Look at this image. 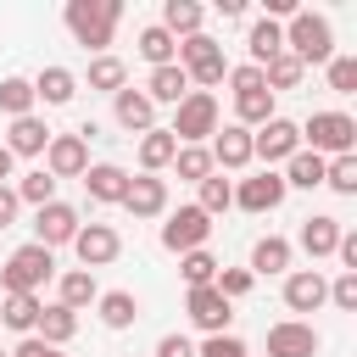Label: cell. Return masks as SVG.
Instances as JSON below:
<instances>
[{"mask_svg":"<svg viewBox=\"0 0 357 357\" xmlns=\"http://www.w3.org/2000/svg\"><path fill=\"white\" fill-rule=\"evenodd\" d=\"M17 201H28V206H50V201H56V178H50L45 167L22 173V184H17Z\"/></svg>","mask_w":357,"mask_h":357,"instance_id":"obj_39","label":"cell"},{"mask_svg":"<svg viewBox=\"0 0 357 357\" xmlns=\"http://www.w3.org/2000/svg\"><path fill=\"white\" fill-rule=\"evenodd\" d=\"M0 357H11V351H0Z\"/></svg>","mask_w":357,"mask_h":357,"instance_id":"obj_53","label":"cell"},{"mask_svg":"<svg viewBox=\"0 0 357 357\" xmlns=\"http://www.w3.org/2000/svg\"><path fill=\"white\" fill-rule=\"evenodd\" d=\"M335 245H340V218H329V212H312V218L301 223V251L318 262V257H335Z\"/></svg>","mask_w":357,"mask_h":357,"instance_id":"obj_20","label":"cell"},{"mask_svg":"<svg viewBox=\"0 0 357 357\" xmlns=\"http://www.w3.org/2000/svg\"><path fill=\"white\" fill-rule=\"evenodd\" d=\"M195 357H245V340L240 335H206V346Z\"/></svg>","mask_w":357,"mask_h":357,"instance_id":"obj_45","label":"cell"},{"mask_svg":"<svg viewBox=\"0 0 357 357\" xmlns=\"http://www.w3.org/2000/svg\"><path fill=\"white\" fill-rule=\"evenodd\" d=\"M234 117H240V128H245V123L262 128V123L273 117V95H268V89H245V95H234Z\"/></svg>","mask_w":357,"mask_h":357,"instance_id":"obj_36","label":"cell"},{"mask_svg":"<svg viewBox=\"0 0 357 357\" xmlns=\"http://www.w3.org/2000/svg\"><path fill=\"white\" fill-rule=\"evenodd\" d=\"M195 206H201L206 218L229 212V206H234V184H229V178H218V173H206V178H201V201H195Z\"/></svg>","mask_w":357,"mask_h":357,"instance_id":"obj_37","label":"cell"},{"mask_svg":"<svg viewBox=\"0 0 357 357\" xmlns=\"http://www.w3.org/2000/svg\"><path fill=\"white\" fill-rule=\"evenodd\" d=\"M17 206H22V201H17V190H6V184H0V229H11Z\"/></svg>","mask_w":357,"mask_h":357,"instance_id":"obj_49","label":"cell"},{"mask_svg":"<svg viewBox=\"0 0 357 357\" xmlns=\"http://www.w3.org/2000/svg\"><path fill=\"white\" fill-rule=\"evenodd\" d=\"M50 273H56V251H45L39 240H28V245H17L11 262L0 268V290H6V296H33Z\"/></svg>","mask_w":357,"mask_h":357,"instance_id":"obj_2","label":"cell"},{"mask_svg":"<svg viewBox=\"0 0 357 357\" xmlns=\"http://www.w3.org/2000/svg\"><path fill=\"white\" fill-rule=\"evenodd\" d=\"M84 190H89V201H100V206H123V195H128V173L117 167V162H95V167H84Z\"/></svg>","mask_w":357,"mask_h":357,"instance_id":"obj_17","label":"cell"},{"mask_svg":"<svg viewBox=\"0 0 357 357\" xmlns=\"http://www.w3.org/2000/svg\"><path fill=\"white\" fill-rule=\"evenodd\" d=\"M73 95H78V73L73 67H45L33 78V100H45V106H67Z\"/></svg>","mask_w":357,"mask_h":357,"instance_id":"obj_22","label":"cell"},{"mask_svg":"<svg viewBox=\"0 0 357 357\" xmlns=\"http://www.w3.org/2000/svg\"><path fill=\"white\" fill-rule=\"evenodd\" d=\"M89 301H100V284H95V273H84V268L61 273V284H56V307L78 312V307H89Z\"/></svg>","mask_w":357,"mask_h":357,"instance_id":"obj_24","label":"cell"},{"mask_svg":"<svg viewBox=\"0 0 357 357\" xmlns=\"http://www.w3.org/2000/svg\"><path fill=\"white\" fill-rule=\"evenodd\" d=\"M184 312H190V324L195 329H206V335H229V301L218 296V284H195L190 290V301H184Z\"/></svg>","mask_w":357,"mask_h":357,"instance_id":"obj_11","label":"cell"},{"mask_svg":"<svg viewBox=\"0 0 357 357\" xmlns=\"http://www.w3.org/2000/svg\"><path fill=\"white\" fill-rule=\"evenodd\" d=\"M139 56H145L151 67H173V61H178V39L162 33V28H145V33H139Z\"/></svg>","mask_w":357,"mask_h":357,"instance_id":"obj_33","label":"cell"},{"mask_svg":"<svg viewBox=\"0 0 357 357\" xmlns=\"http://www.w3.org/2000/svg\"><path fill=\"white\" fill-rule=\"evenodd\" d=\"M178 268H184L190 290H195V284H212V279H218V262H212V251H184V257H178Z\"/></svg>","mask_w":357,"mask_h":357,"instance_id":"obj_42","label":"cell"},{"mask_svg":"<svg viewBox=\"0 0 357 357\" xmlns=\"http://www.w3.org/2000/svg\"><path fill=\"white\" fill-rule=\"evenodd\" d=\"M190 95V78H184V67L173 61V67H151V84H145V100L156 106V100H167V106H178Z\"/></svg>","mask_w":357,"mask_h":357,"instance_id":"obj_23","label":"cell"},{"mask_svg":"<svg viewBox=\"0 0 357 357\" xmlns=\"http://www.w3.org/2000/svg\"><path fill=\"white\" fill-rule=\"evenodd\" d=\"M212 284H218V296H223V301H234V296H245V290H251V273H245V268H223Z\"/></svg>","mask_w":357,"mask_h":357,"instance_id":"obj_44","label":"cell"},{"mask_svg":"<svg viewBox=\"0 0 357 357\" xmlns=\"http://www.w3.org/2000/svg\"><path fill=\"white\" fill-rule=\"evenodd\" d=\"M45 357H61V351H56V346H50V351H45Z\"/></svg>","mask_w":357,"mask_h":357,"instance_id":"obj_52","label":"cell"},{"mask_svg":"<svg viewBox=\"0 0 357 357\" xmlns=\"http://www.w3.org/2000/svg\"><path fill=\"white\" fill-rule=\"evenodd\" d=\"M173 167H178V178H190V184H201L206 173H218V167H212V151H201V145H178Z\"/></svg>","mask_w":357,"mask_h":357,"instance_id":"obj_38","label":"cell"},{"mask_svg":"<svg viewBox=\"0 0 357 357\" xmlns=\"http://www.w3.org/2000/svg\"><path fill=\"white\" fill-rule=\"evenodd\" d=\"M123 78H128V67H123L117 56H95V61H89V89H112V95H117Z\"/></svg>","mask_w":357,"mask_h":357,"instance_id":"obj_40","label":"cell"},{"mask_svg":"<svg viewBox=\"0 0 357 357\" xmlns=\"http://www.w3.org/2000/svg\"><path fill=\"white\" fill-rule=\"evenodd\" d=\"M178 67H184V78H190V84H201V89L229 78L223 45H218V39H206V33H190V39L178 45Z\"/></svg>","mask_w":357,"mask_h":357,"instance_id":"obj_5","label":"cell"},{"mask_svg":"<svg viewBox=\"0 0 357 357\" xmlns=\"http://www.w3.org/2000/svg\"><path fill=\"white\" fill-rule=\"evenodd\" d=\"M84 167H89L84 134H50V145H45V173H50V178H84Z\"/></svg>","mask_w":357,"mask_h":357,"instance_id":"obj_10","label":"cell"},{"mask_svg":"<svg viewBox=\"0 0 357 357\" xmlns=\"http://www.w3.org/2000/svg\"><path fill=\"white\" fill-rule=\"evenodd\" d=\"M156 357H195V346H190L184 335H162V340H156Z\"/></svg>","mask_w":357,"mask_h":357,"instance_id":"obj_48","label":"cell"},{"mask_svg":"<svg viewBox=\"0 0 357 357\" xmlns=\"http://www.w3.org/2000/svg\"><path fill=\"white\" fill-rule=\"evenodd\" d=\"M173 156H178V139H173L167 128H145V134H139V167H145V173H162Z\"/></svg>","mask_w":357,"mask_h":357,"instance_id":"obj_26","label":"cell"},{"mask_svg":"<svg viewBox=\"0 0 357 357\" xmlns=\"http://www.w3.org/2000/svg\"><path fill=\"white\" fill-rule=\"evenodd\" d=\"M318 329L312 324H296V318H284V324H273L268 329V357H318Z\"/></svg>","mask_w":357,"mask_h":357,"instance_id":"obj_13","label":"cell"},{"mask_svg":"<svg viewBox=\"0 0 357 357\" xmlns=\"http://www.w3.org/2000/svg\"><path fill=\"white\" fill-rule=\"evenodd\" d=\"M229 84H234V95H245V89H268V84H262V67H251V61H245V67H229Z\"/></svg>","mask_w":357,"mask_h":357,"instance_id":"obj_47","label":"cell"},{"mask_svg":"<svg viewBox=\"0 0 357 357\" xmlns=\"http://www.w3.org/2000/svg\"><path fill=\"white\" fill-rule=\"evenodd\" d=\"M112 117H117V128H128V134H145V128H156V106H151L139 89H117V100H112Z\"/></svg>","mask_w":357,"mask_h":357,"instance_id":"obj_18","label":"cell"},{"mask_svg":"<svg viewBox=\"0 0 357 357\" xmlns=\"http://www.w3.org/2000/svg\"><path fill=\"white\" fill-rule=\"evenodd\" d=\"M11 167H17V156H11L6 145H0V178H11Z\"/></svg>","mask_w":357,"mask_h":357,"instance_id":"obj_51","label":"cell"},{"mask_svg":"<svg viewBox=\"0 0 357 357\" xmlns=\"http://www.w3.org/2000/svg\"><path fill=\"white\" fill-rule=\"evenodd\" d=\"M95 307H100V324H106V329H128V324L139 318V301H134L128 290H106Z\"/></svg>","mask_w":357,"mask_h":357,"instance_id":"obj_31","label":"cell"},{"mask_svg":"<svg viewBox=\"0 0 357 357\" xmlns=\"http://www.w3.org/2000/svg\"><path fill=\"white\" fill-rule=\"evenodd\" d=\"M0 324L33 335V324H39V296H0Z\"/></svg>","mask_w":357,"mask_h":357,"instance_id":"obj_32","label":"cell"},{"mask_svg":"<svg viewBox=\"0 0 357 357\" xmlns=\"http://www.w3.org/2000/svg\"><path fill=\"white\" fill-rule=\"evenodd\" d=\"M324 184H329L335 195H357V156H335V162H324Z\"/></svg>","mask_w":357,"mask_h":357,"instance_id":"obj_41","label":"cell"},{"mask_svg":"<svg viewBox=\"0 0 357 357\" xmlns=\"http://www.w3.org/2000/svg\"><path fill=\"white\" fill-rule=\"evenodd\" d=\"M245 50H251V67H268L279 50H284V28L279 22H251V33H245Z\"/></svg>","mask_w":357,"mask_h":357,"instance_id":"obj_25","label":"cell"},{"mask_svg":"<svg viewBox=\"0 0 357 357\" xmlns=\"http://www.w3.org/2000/svg\"><path fill=\"white\" fill-rule=\"evenodd\" d=\"M251 162V128H240V123H229V128H218V139H212V167H245Z\"/></svg>","mask_w":357,"mask_h":357,"instance_id":"obj_19","label":"cell"},{"mask_svg":"<svg viewBox=\"0 0 357 357\" xmlns=\"http://www.w3.org/2000/svg\"><path fill=\"white\" fill-rule=\"evenodd\" d=\"M279 201H284V178L273 167H262L257 178H240L234 184V206H245V212H273Z\"/></svg>","mask_w":357,"mask_h":357,"instance_id":"obj_14","label":"cell"},{"mask_svg":"<svg viewBox=\"0 0 357 357\" xmlns=\"http://www.w3.org/2000/svg\"><path fill=\"white\" fill-rule=\"evenodd\" d=\"M84 223H78V212L67 206V201H50V206H39V218H33V234H39V245L45 251H56V245H73V234H78Z\"/></svg>","mask_w":357,"mask_h":357,"instance_id":"obj_12","label":"cell"},{"mask_svg":"<svg viewBox=\"0 0 357 357\" xmlns=\"http://www.w3.org/2000/svg\"><path fill=\"white\" fill-rule=\"evenodd\" d=\"M206 234H212V218H206L201 206H178V212L162 223V245L178 251V257H184V251H201Z\"/></svg>","mask_w":357,"mask_h":357,"instance_id":"obj_8","label":"cell"},{"mask_svg":"<svg viewBox=\"0 0 357 357\" xmlns=\"http://www.w3.org/2000/svg\"><path fill=\"white\" fill-rule=\"evenodd\" d=\"M329 89L335 95H351L357 89V56H329Z\"/></svg>","mask_w":357,"mask_h":357,"instance_id":"obj_43","label":"cell"},{"mask_svg":"<svg viewBox=\"0 0 357 357\" xmlns=\"http://www.w3.org/2000/svg\"><path fill=\"white\" fill-rule=\"evenodd\" d=\"M329 301V279L318 273V268H296L290 279H284V307L290 312H318Z\"/></svg>","mask_w":357,"mask_h":357,"instance_id":"obj_15","label":"cell"},{"mask_svg":"<svg viewBox=\"0 0 357 357\" xmlns=\"http://www.w3.org/2000/svg\"><path fill=\"white\" fill-rule=\"evenodd\" d=\"M73 251H78V262H84V273H95V268H106V262H117V251H123V240H117V229H112V223H84V229L73 234Z\"/></svg>","mask_w":357,"mask_h":357,"instance_id":"obj_9","label":"cell"},{"mask_svg":"<svg viewBox=\"0 0 357 357\" xmlns=\"http://www.w3.org/2000/svg\"><path fill=\"white\" fill-rule=\"evenodd\" d=\"M301 73H307V67H301L290 50H279V56L262 67V84H268V95H273V89H296V84H301Z\"/></svg>","mask_w":357,"mask_h":357,"instance_id":"obj_34","label":"cell"},{"mask_svg":"<svg viewBox=\"0 0 357 357\" xmlns=\"http://www.w3.org/2000/svg\"><path fill=\"white\" fill-rule=\"evenodd\" d=\"M284 50H290L301 67H307V61H329V56H335V28H329V17L296 11L290 28H284Z\"/></svg>","mask_w":357,"mask_h":357,"instance_id":"obj_3","label":"cell"},{"mask_svg":"<svg viewBox=\"0 0 357 357\" xmlns=\"http://www.w3.org/2000/svg\"><path fill=\"white\" fill-rule=\"evenodd\" d=\"M329 301H335L340 312H357V273H340V279L329 284Z\"/></svg>","mask_w":357,"mask_h":357,"instance_id":"obj_46","label":"cell"},{"mask_svg":"<svg viewBox=\"0 0 357 357\" xmlns=\"http://www.w3.org/2000/svg\"><path fill=\"white\" fill-rule=\"evenodd\" d=\"M296 151H301V128H296L290 117H268V123L251 134V162L262 156V162L273 167V162H290Z\"/></svg>","mask_w":357,"mask_h":357,"instance_id":"obj_7","label":"cell"},{"mask_svg":"<svg viewBox=\"0 0 357 357\" xmlns=\"http://www.w3.org/2000/svg\"><path fill=\"white\" fill-rule=\"evenodd\" d=\"M296 11H301L296 0H268V22H273V17H296Z\"/></svg>","mask_w":357,"mask_h":357,"instance_id":"obj_50","label":"cell"},{"mask_svg":"<svg viewBox=\"0 0 357 357\" xmlns=\"http://www.w3.org/2000/svg\"><path fill=\"white\" fill-rule=\"evenodd\" d=\"M0 112L17 123V117H28L33 112V84L28 78H0Z\"/></svg>","mask_w":357,"mask_h":357,"instance_id":"obj_35","label":"cell"},{"mask_svg":"<svg viewBox=\"0 0 357 357\" xmlns=\"http://www.w3.org/2000/svg\"><path fill=\"white\" fill-rule=\"evenodd\" d=\"M67 28H73V39L84 45V50H100L106 56V45H112V28H117V17H123V6L117 0H67Z\"/></svg>","mask_w":357,"mask_h":357,"instance_id":"obj_1","label":"cell"},{"mask_svg":"<svg viewBox=\"0 0 357 357\" xmlns=\"http://www.w3.org/2000/svg\"><path fill=\"white\" fill-rule=\"evenodd\" d=\"M201 17H206V11H201L195 0H167V6H162V22H156V28H162V33H173V39H178V33L190 39V33H201Z\"/></svg>","mask_w":357,"mask_h":357,"instance_id":"obj_28","label":"cell"},{"mask_svg":"<svg viewBox=\"0 0 357 357\" xmlns=\"http://www.w3.org/2000/svg\"><path fill=\"white\" fill-rule=\"evenodd\" d=\"M279 178H284V190H290V184H296V190H318V184H324V156L296 151V156L284 162V173H279Z\"/></svg>","mask_w":357,"mask_h":357,"instance_id":"obj_30","label":"cell"},{"mask_svg":"<svg viewBox=\"0 0 357 357\" xmlns=\"http://www.w3.org/2000/svg\"><path fill=\"white\" fill-rule=\"evenodd\" d=\"M301 139H312V156H351L357 123H351L346 112H312L307 128H301Z\"/></svg>","mask_w":357,"mask_h":357,"instance_id":"obj_6","label":"cell"},{"mask_svg":"<svg viewBox=\"0 0 357 357\" xmlns=\"http://www.w3.org/2000/svg\"><path fill=\"white\" fill-rule=\"evenodd\" d=\"M178 145H201L206 134H218V100L206 89H190L178 106H173V128H167Z\"/></svg>","mask_w":357,"mask_h":357,"instance_id":"obj_4","label":"cell"},{"mask_svg":"<svg viewBox=\"0 0 357 357\" xmlns=\"http://www.w3.org/2000/svg\"><path fill=\"white\" fill-rule=\"evenodd\" d=\"M123 206H128L134 218H162V212H167V178H156V173H139V178H128V195H123Z\"/></svg>","mask_w":357,"mask_h":357,"instance_id":"obj_16","label":"cell"},{"mask_svg":"<svg viewBox=\"0 0 357 357\" xmlns=\"http://www.w3.org/2000/svg\"><path fill=\"white\" fill-rule=\"evenodd\" d=\"M45 145H50V128H45V117H17L11 123V134H6V151L11 156H45Z\"/></svg>","mask_w":357,"mask_h":357,"instance_id":"obj_21","label":"cell"},{"mask_svg":"<svg viewBox=\"0 0 357 357\" xmlns=\"http://www.w3.org/2000/svg\"><path fill=\"white\" fill-rule=\"evenodd\" d=\"M284 268H290V240L268 234V240H257V245H251V268H245L251 279H257V273H284Z\"/></svg>","mask_w":357,"mask_h":357,"instance_id":"obj_29","label":"cell"},{"mask_svg":"<svg viewBox=\"0 0 357 357\" xmlns=\"http://www.w3.org/2000/svg\"><path fill=\"white\" fill-rule=\"evenodd\" d=\"M33 335H39L45 346H67V340L78 335V312H67V307H39Z\"/></svg>","mask_w":357,"mask_h":357,"instance_id":"obj_27","label":"cell"}]
</instances>
